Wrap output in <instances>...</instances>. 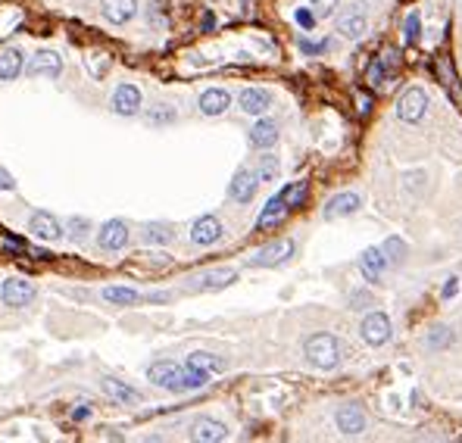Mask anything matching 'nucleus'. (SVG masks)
<instances>
[{
	"label": "nucleus",
	"instance_id": "nucleus-1",
	"mask_svg": "<svg viewBox=\"0 0 462 443\" xmlns=\"http://www.w3.org/2000/svg\"><path fill=\"white\" fill-rule=\"evenodd\" d=\"M303 353H306V362L313 368H322V372H331V368L341 366V340L335 337V334L328 331H319L313 334V337H306V344H303Z\"/></svg>",
	"mask_w": 462,
	"mask_h": 443
},
{
	"label": "nucleus",
	"instance_id": "nucleus-2",
	"mask_svg": "<svg viewBox=\"0 0 462 443\" xmlns=\"http://www.w3.org/2000/svg\"><path fill=\"white\" fill-rule=\"evenodd\" d=\"M147 378L154 387L160 390H169V394H185V366L178 362H169V359H160L147 368Z\"/></svg>",
	"mask_w": 462,
	"mask_h": 443
},
{
	"label": "nucleus",
	"instance_id": "nucleus-3",
	"mask_svg": "<svg viewBox=\"0 0 462 443\" xmlns=\"http://www.w3.org/2000/svg\"><path fill=\"white\" fill-rule=\"evenodd\" d=\"M428 110V94L422 88H406L400 94V104H397V116H400L406 125H416L418 119Z\"/></svg>",
	"mask_w": 462,
	"mask_h": 443
},
{
	"label": "nucleus",
	"instance_id": "nucleus-4",
	"mask_svg": "<svg viewBox=\"0 0 462 443\" xmlns=\"http://www.w3.org/2000/svg\"><path fill=\"white\" fill-rule=\"evenodd\" d=\"M294 250H297V244H294L291 237H285V241H275V244L263 247V250H259L256 256H250V266H254V268H272V266H281V263H287V259L294 256Z\"/></svg>",
	"mask_w": 462,
	"mask_h": 443
},
{
	"label": "nucleus",
	"instance_id": "nucleus-5",
	"mask_svg": "<svg viewBox=\"0 0 462 443\" xmlns=\"http://www.w3.org/2000/svg\"><path fill=\"white\" fill-rule=\"evenodd\" d=\"M0 300L10 309H23L35 300V285L25 278H6L4 285H0Z\"/></svg>",
	"mask_w": 462,
	"mask_h": 443
},
{
	"label": "nucleus",
	"instance_id": "nucleus-6",
	"mask_svg": "<svg viewBox=\"0 0 462 443\" xmlns=\"http://www.w3.org/2000/svg\"><path fill=\"white\" fill-rule=\"evenodd\" d=\"M359 334H363V340L369 347H381V344H387L391 340V318L385 316V312H369V316L363 318V328H359Z\"/></svg>",
	"mask_w": 462,
	"mask_h": 443
},
{
	"label": "nucleus",
	"instance_id": "nucleus-7",
	"mask_svg": "<svg viewBox=\"0 0 462 443\" xmlns=\"http://www.w3.org/2000/svg\"><path fill=\"white\" fill-rule=\"evenodd\" d=\"M225 437H228L225 421L209 418V416H200V418L191 421V440L194 443H222Z\"/></svg>",
	"mask_w": 462,
	"mask_h": 443
},
{
	"label": "nucleus",
	"instance_id": "nucleus-8",
	"mask_svg": "<svg viewBox=\"0 0 462 443\" xmlns=\"http://www.w3.org/2000/svg\"><path fill=\"white\" fill-rule=\"evenodd\" d=\"M23 69H25L28 78H38V75L56 78L63 72V60H60V54H54V50H38V54H32V60H28Z\"/></svg>",
	"mask_w": 462,
	"mask_h": 443
},
{
	"label": "nucleus",
	"instance_id": "nucleus-9",
	"mask_svg": "<svg viewBox=\"0 0 462 443\" xmlns=\"http://www.w3.org/2000/svg\"><path fill=\"white\" fill-rule=\"evenodd\" d=\"M335 425H337V431L341 434H363L366 431V425H369V418H366V412H363V406H356V403H344L341 409L335 412Z\"/></svg>",
	"mask_w": 462,
	"mask_h": 443
},
{
	"label": "nucleus",
	"instance_id": "nucleus-10",
	"mask_svg": "<svg viewBox=\"0 0 462 443\" xmlns=\"http://www.w3.org/2000/svg\"><path fill=\"white\" fill-rule=\"evenodd\" d=\"M28 231H32L38 241H60L66 231H63L60 219H56L54 213H44V209H38V213H32V219H28Z\"/></svg>",
	"mask_w": 462,
	"mask_h": 443
},
{
	"label": "nucleus",
	"instance_id": "nucleus-11",
	"mask_svg": "<svg viewBox=\"0 0 462 443\" xmlns=\"http://www.w3.org/2000/svg\"><path fill=\"white\" fill-rule=\"evenodd\" d=\"M100 390H104V394L110 397L113 403H119V406H138V403H144L141 390H135L132 384L119 381V378H100Z\"/></svg>",
	"mask_w": 462,
	"mask_h": 443
},
{
	"label": "nucleus",
	"instance_id": "nucleus-12",
	"mask_svg": "<svg viewBox=\"0 0 462 443\" xmlns=\"http://www.w3.org/2000/svg\"><path fill=\"white\" fill-rule=\"evenodd\" d=\"M366 25H369V19H366V6H363V4L350 6V10H346L341 19H337V32H341L344 38H350V41L363 38V35H366Z\"/></svg>",
	"mask_w": 462,
	"mask_h": 443
},
{
	"label": "nucleus",
	"instance_id": "nucleus-13",
	"mask_svg": "<svg viewBox=\"0 0 462 443\" xmlns=\"http://www.w3.org/2000/svg\"><path fill=\"white\" fill-rule=\"evenodd\" d=\"M97 244L104 250H125L128 244V225L122 219H110L100 225V235H97Z\"/></svg>",
	"mask_w": 462,
	"mask_h": 443
},
{
	"label": "nucleus",
	"instance_id": "nucleus-14",
	"mask_svg": "<svg viewBox=\"0 0 462 443\" xmlns=\"http://www.w3.org/2000/svg\"><path fill=\"white\" fill-rule=\"evenodd\" d=\"M191 241L197 247H213L216 241H222V222L216 216H200L191 225Z\"/></svg>",
	"mask_w": 462,
	"mask_h": 443
},
{
	"label": "nucleus",
	"instance_id": "nucleus-15",
	"mask_svg": "<svg viewBox=\"0 0 462 443\" xmlns=\"http://www.w3.org/2000/svg\"><path fill=\"white\" fill-rule=\"evenodd\" d=\"M141 91L135 85H119L113 94V113L116 116H138L141 113Z\"/></svg>",
	"mask_w": 462,
	"mask_h": 443
},
{
	"label": "nucleus",
	"instance_id": "nucleus-16",
	"mask_svg": "<svg viewBox=\"0 0 462 443\" xmlns=\"http://www.w3.org/2000/svg\"><path fill=\"white\" fill-rule=\"evenodd\" d=\"M363 206V197L353 191H344V194H335L328 203H325V219H344V216H353L359 213Z\"/></svg>",
	"mask_w": 462,
	"mask_h": 443
},
{
	"label": "nucleus",
	"instance_id": "nucleus-17",
	"mask_svg": "<svg viewBox=\"0 0 462 443\" xmlns=\"http://www.w3.org/2000/svg\"><path fill=\"white\" fill-rule=\"evenodd\" d=\"M256 185H259L256 172L237 169L235 178H231V187H228L231 200H235V203H250V200H254V194H256Z\"/></svg>",
	"mask_w": 462,
	"mask_h": 443
},
{
	"label": "nucleus",
	"instance_id": "nucleus-18",
	"mask_svg": "<svg viewBox=\"0 0 462 443\" xmlns=\"http://www.w3.org/2000/svg\"><path fill=\"white\" fill-rule=\"evenodd\" d=\"M100 10L113 25H125L138 13V0H100Z\"/></svg>",
	"mask_w": 462,
	"mask_h": 443
},
{
	"label": "nucleus",
	"instance_id": "nucleus-19",
	"mask_svg": "<svg viewBox=\"0 0 462 443\" xmlns=\"http://www.w3.org/2000/svg\"><path fill=\"white\" fill-rule=\"evenodd\" d=\"M235 281H237L235 268H213V272L197 275V281L191 285V290H222V287L235 285Z\"/></svg>",
	"mask_w": 462,
	"mask_h": 443
},
{
	"label": "nucleus",
	"instance_id": "nucleus-20",
	"mask_svg": "<svg viewBox=\"0 0 462 443\" xmlns=\"http://www.w3.org/2000/svg\"><path fill=\"white\" fill-rule=\"evenodd\" d=\"M237 104H241V110L247 116H266L272 106V97H269V91H263V88H247V91H241Z\"/></svg>",
	"mask_w": 462,
	"mask_h": 443
},
{
	"label": "nucleus",
	"instance_id": "nucleus-21",
	"mask_svg": "<svg viewBox=\"0 0 462 443\" xmlns=\"http://www.w3.org/2000/svg\"><path fill=\"white\" fill-rule=\"evenodd\" d=\"M359 268H363V275L372 281V285H378L381 275H385V268H387L385 253H381L378 247H369V250H363V256H359Z\"/></svg>",
	"mask_w": 462,
	"mask_h": 443
},
{
	"label": "nucleus",
	"instance_id": "nucleus-22",
	"mask_svg": "<svg viewBox=\"0 0 462 443\" xmlns=\"http://www.w3.org/2000/svg\"><path fill=\"white\" fill-rule=\"evenodd\" d=\"M200 113L204 116H222L231 106V94L225 88H209L200 94Z\"/></svg>",
	"mask_w": 462,
	"mask_h": 443
},
{
	"label": "nucleus",
	"instance_id": "nucleus-23",
	"mask_svg": "<svg viewBox=\"0 0 462 443\" xmlns=\"http://www.w3.org/2000/svg\"><path fill=\"white\" fill-rule=\"evenodd\" d=\"M275 141H278V125L272 119H259L254 128H250V144L259 150H269V147H275Z\"/></svg>",
	"mask_w": 462,
	"mask_h": 443
},
{
	"label": "nucleus",
	"instance_id": "nucleus-24",
	"mask_svg": "<svg viewBox=\"0 0 462 443\" xmlns=\"http://www.w3.org/2000/svg\"><path fill=\"white\" fill-rule=\"evenodd\" d=\"M287 213H291V209H287V203L281 200V194H278V197H272V200L263 206V213H259V219H256V228H259V231L272 228V225H278Z\"/></svg>",
	"mask_w": 462,
	"mask_h": 443
},
{
	"label": "nucleus",
	"instance_id": "nucleus-25",
	"mask_svg": "<svg viewBox=\"0 0 462 443\" xmlns=\"http://www.w3.org/2000/svg\"><path fill=\"white\" fill-rule=\"evenodd\" d=\"M23 66H25V60H23V54H19L16 47L0 50V82H13V78H19Z\"/></svg>",
	"mask_w": 462,
	"mask_h": 443
},
{
	"label": "nucleus",
	"instance_id": "nucleus-26",
	"mask_svg": "<svg viewBox=\"0 0 462 443\" xmlns=\"http://www.w3.org/2000/svg\"><path fill=\"white\" fill-rule=\"evenodd\" d=\"M104 300L113 303V306H135L141 300V294L135 287H125V285H113V287H104Z\"/></svg>",
	"mask_w": 462,
	"mask_h": 443
},
{
	"label": "nucleus",
	"instance_id": "nucleus-27",
	"mask_svg": "<svg viewBox=\"0 0 462 443\" xmlns=\"http://www.w3.org/2000/svg\"><path fill=\"white\" fill-rule=\"evenodd\" d=\"M185 366H191V368H200V372H225V359L222 356H216V353H191L187 356V362Z\"/></svg>",
	"mask_w": 462,
	"mask_h": 443
},
{
	"label": "nucleus",
	"instance_id": "nucleus-28",
	"mask_svg": "<svg viewBox=\"0 0 462 443\" xmlns=\"http://www.w3.org/2000/svg\"><path fill=\"white\" fill-rule=\"evenodd\" d=\"M175 237V228L172 225H163V222H154L144 228V241L147 244H169Z\"/></svg>",
	"mask_w": 462,
	"mask_h": 443
},
{
	"label": "nucleus",
	"instance_id": "nucleus-29",
	"mask_svg": "<svg viewBox=\"0 0 462 443\" xmlns=\"http://www.w3.org/2000/svg\"><path fill=\"white\" fill-rule=\"evenodd\" d=\"M306 194H309V185L306 181H294V185H287L285 191H281V200L287 203V209H297L303 200H306Z\"/></svg>",
	"mask_w": 462,
	"mask_h": 443
},
{
	"label": "nucleus",
	"instance_id": "nucleus-30",
	"mask_svg": "<svg viewBox=\"0 0 462 443\" xmlns=\"http://www.w3.org/2000/svg\"><path fill=\"white\" fill-rule=\"evenodd\" d=\"M450 344H453V331L447 328V325H437V328H431L428 337H425V347H428V350H447Z\"/></svg>",
	"mask_w": 462,
	"mask_h": 443
},
{
	"label": "nucleus",
	"instance_id": "nucleus-31",
	"mask_svg": "<svg viewBox=\"0 0 462 443\" xmlns=\"http://www.w3.org/2000/svg\"><path fill=\"white\" fill-rule=\"evenodd\" d=\"M403 38H406V44H418V38H422V16H418V10L406 13V19H403Z\"/></svg>",
	"mask_w": 462,
	"mask_h": 443
},
{
	"label": "nucleus",
	"instance_id": "nucleus-32",
	"mask_svg": "<svg viewBox=\"0 0 462 443\" xmlns=\"http://www.w3.org/2000/svg\"><path fill=\"white\" fill-rule=\"evenodd\" d=\"M385 259L387 263H394V266H400L403 259H406V244L400 241V237H387V244H385Z\"/></svg>",
	"mask_w": 462,
	"mask_h": 443
},
{
	"label": "nucleus",
	"instance_id": "nucleus-33",
	"mask_svg": "<svg viewBox=\"0 0 462 443\" xmlns=\"http://www.w3.org/2000/svg\"><path fill=\"white\" fill-rule=\"evenodd\" d=\"M256 178H259V181H275V178H278V159L272 156V154H266L263 159H259Z\"/></svg>",
	"mask_w": 462,
	"mask_h": 443
},
{
	"label": "nucleus",
	"instance_id": "nucleus-34",
	"mask_svg": "<svg viewBox=\"0 0 462 443\" xmlns=\"http://www.w3.org/2000/svg\"><path fill=\"white\" fill-rule=\"evenodd\" d=\"M88 235H91V222L85 219V216H78V219H69V237L75 244H82V241H88Z\"/></svg>",
	"mask_w": 462,
	"mask_h": 443
},
{
	"label": "nucleus",
	"instance_id": "nucleus-35",
	"mask_svg": "<svg viewBox=\"0 0 462 443\" xmlns=\"http://www.w3.org/2000/svg\"><path fill=\"white\" fill-rule=\"evenodd\" d=\"M309 4H313L316 19H319V16H331V13L337 10V0H309Z\"/></svg>",
	"mask_w": 462,
	"mask_h": 443
},
{
	"label": "nucleus",
	"instance_id": "nucleus-36",
	"mask_svg": "<svg viewBox=\"0 0 462 443\" xmlns=\"http://www.w3.org/2000/svg\"><path fill=\"white\" fill-rule=\"evenodd\" d=\"M385 72H387V66L381 60H375L372 66H369V85H375V88H378L381 82H385Z\"/></svg>",
	"mask_w": 462,
	"mask_h": 443
},
{
	"label": "nucleus",
	"instance_id": "nucleus-37",
	"mask_svg": "<svg viewBox=\"0 0 462 443\" xmlns=\"http://www.w3.org/2000/svg\"><path fill=\"white\" fill-rule=\"evenodd\" d=\"M303 54H325L328 50V41H300Z\"/></svg>",
	"mask_w": 462,
	"mask_h": 443
},
{
	"label": "nucleus",
	"instance_id": "nucleus-38",
	"mask_svg": "<svg viewBox=\"0 0 462 443\" xmlns=\"http://www.w3.org/2000/svg\"><path fill=\"white\" fill-rule=\"evenodd\" d=\"M294 19H297L300 28H313L316 25V13L313 10H297V13H294Z\"/></svg>",
	"mask_w": 462,
	"mask_h": 443
},
{
	"label": "nucleus",
	"instance_id": "nucleus-39",
	"mask_svg": "<svg viewBox=\"0 0 462 443\" xmlns=\"http://www.w3.org/2000/svg\"><path fill=\"white\" fill-rule=\"evenodd\" d=\"M350 300H353V303H350L353 309H366V306H372V297H369V294H353Z\"/></svg>",
	"mask_w": 462,
	"mask_h": 443
},
{
	"label": "nucleus",
	"instance_id": "nucleus-40",
	"mask_svg": "<svg viewBox=\"0 0 462 443\" xmlns=\"http://www.w3.org/2000/svg\"><path fill=\"white\" fill-rule=\"evenodd\" d=\"M0 244H4L6 250H13V253H16V256H19V253H28V250H25V244H23V241H13V237H4V241H0Z\"/></svg>",
	"mask_w": 462,
	"mask_h": 443
},
{
	"label": "nucleus",
	"instance_id": "nucleus-41",
	"mask_svg": "<svg viewBox=\"0 0 462 443\" xmlns=\"http://www.w3.org/2000/svg\"><path fill=\"white\" fill-rule=\"evenodd\" d=\"M16 187V181H13V175L6 169H0V191H13Z\"/></svg>",
	"mask_w": 462,
	"mask_h": 443
},
{
	"label": "nucleus",
	"instance_id": "nucleus-42",
	"mask_svg": "<svg viewBox=\"0 0 462 443\" xmlns=\"http://www.w3.org/2000/svg\"><path fill=\"white\" fill-rule=\"evenodd\" d=\"M456 287H459V278H450V281H447V287H444V300H450V297L456 294Z\"/></svg>",
	"mask_w": 462,
	"mask_h": 443
},
{
	"label": "nucleus",
	"instance_id": "nucleus-43",
	"mask_svg": "<svg viewBox=\"0 0 462 443\" xmlns=\"http://www.w3.org/2000/svg\"><path fill=\"white\" fill-rule=\"evenodd\" d=\"M88 416H91V409H88V406H78V409H72V418H75V421H85Z\"/></svg>",
	"mask_w": 462,
	"mask_h": 443
},
{
	"label": "nucleus",
	"instance_id": "nucleus-44",
	"mask_svg": "<svg viewBox=\"0 0 462 443\" xmlns=\"http://www.w3.org/2000/svg\"><path fill=\"white\" fill-rule=\"evenodd\" d=\"M141 443H163V437H147V440H141Z\"/></svg>",
	"mask_w": 462,
	"mask_h": 443
}]
</instances>
